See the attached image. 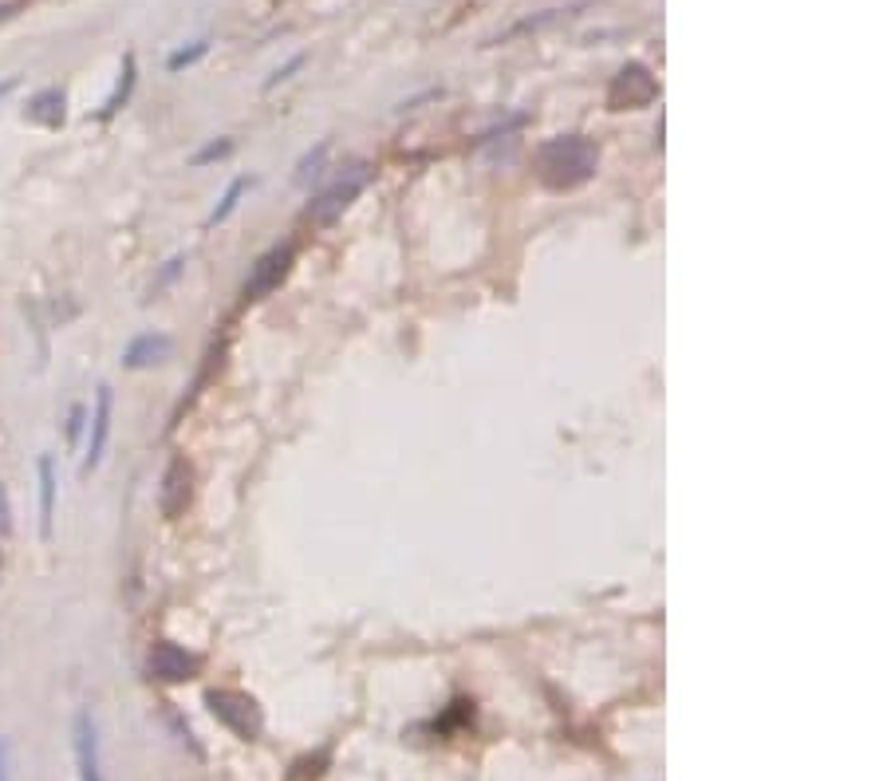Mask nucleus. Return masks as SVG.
<instances>
[{
	"label": "nucleus",
	"mask_w": 887,
	"mask_h": 781,
	"mask_svg": "<svg viewBox=\"0 0 887 781\" xmlns=\"http://www.w3.org/2000/svg\"><path fill=\"white\" fill-rule=\"evenodd\" d=\"M532 170H537L540 186L552 193H569L588 186L599 170V146L584 135H557L549 143L537 146L532 155Z\"/></svg>",
	"instance_id": "f257e3e1"
},
{
	"label": "nucleus",
	"mask_w": 887,
	"mask_h": 781,
	"mask_svg": "<svg viewBox=\"0 0 887 781\" xmlns=\"http://www.w3.org/2000/svg\"><path fill=\"white\" fill-rule=\"evenodd\" d=\"M205 706L225 730H233L242 743H257L265 734V711L261 703L245 691H233V687H213L205 691Z\"/></svg>",
	"instance_id": "f03ea898"
},
{
	"label": "nucleus",
	"mask_w": 887,
	"mask_h": 781,
	"mask_svg": "<svg viewBox=\"0 0 887 781\" xmlns=\"http://www.w3.org/2000/svg\"><path fill=\"white\" fill-rule=\"evenodd\" d=\"M111 411H115V395L111 387H99L96 391V411H91V443H88V462H83V473H91L99 466L106 450V438H111Z\"/></svg>",
	"instance_id": "1a4fd4ad"
},
{
	"label": "nucleus",
	"mask_w": 887,
	"mask_h": 781,
	"mask_svg": "<svg viewBox=\"0 0 887 781\" xmlns=\"http://www.w3.org/2000/svg\"><path fill=\"white\" fill-rule=\"evenodd\" d=\"M170 352H175V339L162 336V332H143V336H135L131 344H126L123 352V367H155V364H166L170 359Z\"/></svg>",
	"instance_id": "9d476101"
},
{
	"label": "nucleus",
	"mask_w": 887,
	"mask_h": 781,
	"mask_svg": "<svg viewBox=\"0 0 887 781\" xmlns=\"http://www.w3.org/2000/svg\"><path fill=\"white\" fill-rule=\"evenodd\" d=\"M131 87H135V56H126L123 59V71H119V83H115V91H111V99L103 103V111H99V119H115L119 111H123V103L131 99Z\"/></svg>",
	"instance_id": "ddd939ff"
},
{
	"label": "nucleus",
	"mask_w": 887,
	"mask_h": 781,
	"mask_svg": "<svg viewBox=\"0 0 887 781\" xmlns=\"http://www.w3.org/2000/svg\"><path fill=\"white\" fill-rule=\"evenodd\" d=\"M371 182V170H367L363 163H356V166H348L344 174H336V182L332 186H324V190L316 193L308 202V217L316 225H332L339 217V213L348 210L351 202H356L359 193H363V186Z\"/></svg>",
	"instance_id": "7ed1b4c3"
},
{
	"label": "nucleus",
	"mask_w": 887,
	"mask_h": 781,
	"mask_svg": "<svg viewBox=\"0 0 887 781\" xmlns=\"http://www.w3.org/2000/svg\"><path fill=\"white\" fill-rule=\"evenodd\" d=\"M304 64H308V56H304V52H300V56H292L289 64H284V68H277L269 79H265V91H272V87H280V83H284V79H292V71H300V68H304Z\"/></svg>",
	"instance_id": "a211bd4d"
},
{
	"label": "nucleus",
	"mask_w": 887,
	"mask_h": 781,
	"mask_svg": "<svg viewBox=\"0 0 887 781\" xmlns=\"http://www.w3.org/2000/svg\"><path fill=\"white\" fill-rule=\"evenodd\" d=\"M193 502V466L186 462L182 454L170 458L162 473V490H158V510H162L166 521H178Z\"/></svg>",
	"instance_id": "0eeeda50"
},
{
	"label": "nucleus",
	"mask_w": 887,
	"mask_h": 781,
	"mask_svg": "<svg viewBox=\"0 0 887 781\" xmlns=\"http://www.w3.org/2000/svg\"><path fill=\"white\" fill-rule=\"evenodd\" d=\"M245 190H249V178H233V182H229V190L222 193V202L213 205V213H210V225H222V222H229V213L237 210V205H242Z\"/></svg>",
	"instance_id": "4468645a"
},
{
	"label": "nucleus",
	"mask_w": 887,
	"mask_h": 781,
	"mask_svg": "<svg viewBox=\"0 0 887 781\" xmlns=\"http://www.w3.org/2000/svg\"><path fill=\"white\" fill-rule=\"evenodd\" d=\"M0 533H12V502L4 486H0Z\"/></svg>",
	"instance_id": "6ab92c4d"
},
{
	"label": "nucleus",
	"mask_w": 887,
	"mask_h": 781,
	"mask_svg": "<svg viewBox=\"0 0 887 781\" xmlns=\"http://www.w3.org/2000/svg\"><path fill=\"white\" fill-rule=\"evenodd\" d=\"M83 415H88L83 406H71V419H68V438H71V443H76V438H79V426H83Z\"/></svg>",
	"instance_id": "aec40b11"
},
{
	"label": "nucleus",
	"mask_w": 887,
	"mask_h": 781,
	"mask_svg": "<svg viewBox=\"0 0 887 781\" xmlns=\"http://www.w3.org/2000/svg\"><path fill=\"white\" fill-rule=\"evenodd\" d=\"M328 138H324V143L316 146V150H312V155H304L300 158V166H296V186H308L312 178H316L319 174V166H324V158H328Z\"/></svg>",
	"instance_id": "2eb2a0df"
},
{
	"label": "nucleus",
	"mask_w": 887,
	"mask_h": 781,
	"mask_svg": "<svg viewBox=\"0 0 887 781\" xmlns=\"http://www.w3.org/2000/svg\"><path fill=\"white\" fill-rule=\"evenodd\" d=\"M0 781H4V750H0Z\"/></svg>",
	"instance_id": "412c9836"
},
{
	"label": "nucleus",
	"mask_w": 887,
	"mask_h": 781,
	"mask_svg": "<svg viewBox=\"0 0 887 781\" xmlns=\"http://www.w3.org/2000/svg\"><path fill=\"white\" fill-rule=\"evenodd\" d=\"M40 537L52 540V521H56V462L52 454H40Z\"/></svg>",
	"instance_id": "f8f14e48"
},
{
	"label": "nucleus",
	"mask_w": 887,
	"mask_h": 781,
	"mask_svg": "<svg viewBox=\"0 0 887 781\" xmlns=\"http://www.w3.org/2000/svg\"><path fill=\"white\" fill-rule=\"evenodd\" d=\"M24 119L48 126V131H59V126H64V91H59V87L36 91V96L29 99V107H24Z\"/></svg>",
	"instance_id": "9b49d317"
},
{
	"label": "nucleus",
	"mask_w": 887,
	"mask_h": 781,
	"mask_svg": "<svg viewBox=\"0 0 887 781\" xmlns=\"http://www.w3.org/2000/svg\"><path fill=\"white\" fill-rule=\"evenodd\" d=\"M71 738H76L79 781H103V770H99V734H96V718H91V711L76 714Z\"/></svg>",
	"instance_id": "6e6552de"
},
{
	"label": "nucleus",
	"mask_w": 887,
	"mask_h": 781,
	"mask_svg": "<svg viewBox=\"0 0 887 781\" xmlns=\"http://www.w3.org/2000/svg\"><path fill=\"white\" fill-rule=\"evenodd\" d=\"M233 155V138H217V143L202 146L198 155L190 158V166H205V163H222V158Z\"/></svg>",
	"instance_id": "f3484780"
},
{
	"label": "nucleus",
	"mask_w": 887,
	"mask_h": 781,
	"mask_svg": "<svg viewBox=\"0 0 887 781\" xmlns=\"http://www.w3.org/2000/svg\"><path fill=\"white\" fill-rule=\"evenodd\" d=\"M146 667H150V679H158V683H190L202 671V659L186 651L182 644H175V639H158L150 647V656H146Z\"/></svg>",
	"instance_id": "423d86ee"
},
{
	"label": "nucleus",
	"mask_w": 887,
	"mask_h": 781,
	"mask_svg": "<svg viewBox=\"0 0 887 781\" xmlns=\"http://www.w3.org/2000/svg\"><path fill=\"white\" fill-rule=\"evenodd\" d=\"M659 99V79L643 64H624L608 83V107L611 111H639Z\"/></svg>",
	"instance_id": "20e7f679"
},
{
	"label": "nucleus",
	"mask_w": 887,
	"mask_h": 781,
	"mask_svg": "<svg viewBox=\"0 0 887 781\" xmlns=\"http://www.w3.org/2000/svg\"><path fill=\"white\" fill-rule=\"evenodd\" d=\"M292 265H296V245H272L269 253L257 257V265L249 269V280H245V300H265L269 292H277L284 280H289Z\"/></svg>",
	"instance_id": "39448f33"
},
{
	"label": "nucleus",
	"mask_w": 887,
	"mask_h": 781,
	"mask_svg": "<svg viewBox=\"0 0 887 781\" xmlns=\"http://www.w3.org/2000/svg\"><path fill=\"white\" fill-rule=\"evenodd\" d=\"M205 52H210V40H193L190 48H178L175 56L166 59V68H170V71H182V68H190V64H198V59H202Z\"/></svg>",
	"instance_id": "dca6fc26"
}]
</instances>
